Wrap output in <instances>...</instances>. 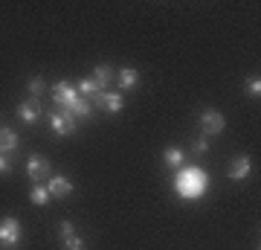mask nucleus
I'll use <instances>...</instances> for the list:
<instances>
[{
    "instance_id": "obj_1",
    "label": "nucleus",
    "mask_w": 261,
    "mask_h": 250,
    "mask_svg": "<svg viewBox=\"0 0 261 250\" xmlns=\"http://www.w3.org/2000/svg\"><path fill=\"white\" fill-rule=\"evenodd\" d=\"M53 96H56V102H58V111L70 113V117H90V113H93L90 99L79 96V90H75L70 82H58L56 87H53Z\"/></svg>"
},
{
    "instance_id": "obj_2",
    "label": "nucleus",
    "mask_w": 261,
    "mask_h": 250,
    "mask_svg": "<svg viewBox=\"0 0 261 250\" xmlns=\"http://www.w3.org/2000/svg\"><path fill=\"white\" fill-rule=\"evenodd\" d=\"M206 186H209V177H206L203 169H197V166H180L177 177H174V189H177V195L186 198V201L200 198V195L206 192Z\"/></svg>"
},
{
    "instance_id": "obj_3",
    "label": "nucleus",
    "mask_w": 261,
    "mask_h": 250,
    "mask_svg": "<svg viewBox=\"0 0 261 250\" xmlns=\"http://www.w3.org/2000/svg\"><path fill=\"white\" fill-rule=\"evenodd\" d=\"M18 241H20V221L15 215L0 218V244L3 247H18Z\"/></svg>"
},
{
    "instance_id": "obj_4",
    "label": "nucleus",
    "mask_w": 261,
    "mask_h": 250,
    "mask_svg": "<svg viewBox=\"0 0 261 250\" xmlns=\"http://www.w3.org/2000/svg\"><path fill=\"white\" fill-rule=\"evenodd\" d=\"M224 125H226V120H224V113L221 111H212V108H209V111L200 113V128H203V134H209V137L221 134Z\"/></svg>"
},
{
    "instance_id": "obj_5",
    "label": "nucleus",
    "mask_w": 261,
    "mask_h": 250,
    "mask_svg": "<svg viewBox=\"0 0 261 250\" xmlns=\"http://www.w3.org/2000/svg\"><path fill=\"white\" fill-rule=\"evenodd\" d=\"M27 175H29V180H35V184L49 180V160L41 157V154H32L29 163H27Z\"/></svg>"
},
{
    "instance_id": "obj_6",
    "label": "nucleus",
    "mask_w": 261,
    "mask_h": 250,
    "mask_svg": "<svg viewBox=\"0 0 261 250\" xmlns=\"http://www.w3.org/2000/svg\"><path fill=\"white\" fill-rule=\"evenodd\" d=\"M49 125H53V131H56L58 137L75 134V117H70V113H64V111H53L49 113Z\"/></svg>"
},
{
    "instance_id": "obj_7",
    "label": "nucleus",
    "mask_w": 261,
    "mask_h": 250,
    "mask_svg": "<svg viewBox=\"0 0 261 250\" xmlns=\"http://www.w3.org/2000/svg\"><path fill=\"white\" fill-rule=\"evenodd\" d=\"M47 192H49V198H67L73 192V180L64 175H53L47 180Z\"/></svg>"
},
{
    "instance_id": "obj_8",
    "label": "nucleus",
    "mask_w": 261,
    "mask_h": 250,
    "mask_svg": "<svg viewBox=\"0 0 261 250\" xmlns=\"http://www.w3.org/2000/svg\"><path fill=\"white\" fill-rule=\"evenodd\" d=\"M93 102H96V105H102L108 113H119V111H122V105H125L119 93H108V90H96V93H93Z\"/></svg>"
},
{
    "instance_id": "obj_9",
    "label": "nucleus",
    "mask_w": 261,
    "mask_h": 250,
    "mask_svg": "<svg viewBox=\"0 0 261 250\" xmlns=\"http://www.w3.org/2000/svg\"><path fill=\"white\" fill-rule=\"evenodd\" d=\"M44 113V105L38 102V99H29V102H20V108H18V117L23 122H35L38 117Z\"/></svg>"
},
{
    "instance_id": "obj_10",
    "label": "nucleus",
    "mask_w": 261,
    "mask_h": 250,
    "mask_svg": "<svg viewBox=\"0 0 261 250\" xmlns=\"http://www.w3.org/2000/svg\"><path fill=\"white\" fill-rule=\"evenodd\" d=\"M140 84V73L134 70V67H122L119 70V87L122 90H134Z\"/></svg>"
},
{
    "instance_id": "obj_11",
    "label": "nucleus",
    "mask_w": 261,
    "mask_h": 250,
    "mask_svg": "<svg viewBox=\"0 0 261 250\" xmlns=\"http://www.w3.org/2000/svg\"><path fill=\"white\" fill-rule=\"evenodd\" d=\"M247 175H250V157L241 154V157H235L232 169H229V177H232V180H244Z\"/></svg>"
},
{
    "instance_id": "obj_12",
    "label": "nucleus",
    "mask_w": 261,
    "mask_h": 250,
    "mask_svg": "<svg viewBox=\"0 0 261 250\" xmlns=\"http://www.w3.org/2000/svg\"><path fill=\"white\" fill-rule=\"evenodd\" d=\"M111 82H113V70L108 64H99L93 70V84L102 90V87H111Z\"/></svg>"
},
{
    "instance_id": "obj_13",
    "label": "nucleus",
    "mask_w": 261,
    "mask_h": 250,
    "mask_svg": "<svg viewBox=\"0 0 261 250\" xmlns=\"http://www.w3.org/2000/svg\"><path fill=\"white\" fill-rule=\"evenodd\" d=\"M18 148V134L12 128H0V154L3 151H15Z\"/></svg>"
},
{
    "instance_id": "obj_14",
    "label": "nucleus",
    "mask_w": 261,
    "mask_h": 250,
    "mask_svg": "<svg viewBox=\"0 0 261 250\" xmlns=\"http://www.w3.org/2000/svg\"><path fill=\"white\" fill-rule=\"evenodd\" d=\"M163 160H166V166H174V169H180L183 163H186V154H183V148L171 146V148H166V154H163Z\"/></svg>"
},
{
    "instance_id": "obj_15",
    "label": "nucleus",
    "mask_w": 261,
    "mask_h": 250,
    "mask_svg": "<svg viewBox=\"0 0 261 250\" xmlns=\"http://www.w3.org/2000/svg\"><path fill=\"white\" fill-rule=\"evenodd\" d=\"M29 198H32V204L35 207H44L49 201V192L44 184H32V189H29Z\"/></svg>"
},
{
    "instance_id": "obj_16",
    "label": "nucleus",
    "mask_w": 261,
    "mask_h": 250,
    "mask_svg": "<svg viewBox=\"0 0 261 250\" xmlns=\"http://www.w3.org/2000/svg\"><path fill=\"white\" fill-rule=\"evenodd\" d=\"M75 90H79V96H84V99H87V96H93V93L99 90V87H96V84H93V79H82V82H79V87H75Z\"/></svg>"
},
{
    "instance_id": "obj_17",
    "label": "nucleus",
    "mask_w": 261,
    "mask_h": 250,
    "mask_svg": "<svg viewBox=\"0 0 261 250\" xmlns=\"http://www.w3.org/2000/svg\"><path fill=\"white\" fill-rule=\"evenodd\" d=\"M61 241H64V244L75 241V230H73V224H70V221H64V224H61Z\"/></svg>"
},
{
    "instance_id": "obj_18",
    "label": "nucleus",
    "mask_w": 261,
    "mask_h": 250,
    "mask_svg": "<svg viewBox=\"0 0 261 250\" xmlns=\"http://www.w3.org/2000/svg\"><path fill=\"white\" fill-rule=\"evenodd\" d=\"M29 93H32V96H41V93H44V79H41V76H35V79H32V82H29Z\"/></svg>"
},
{
    "instance_id": "obj_19",
    "label": "nucleus",
    "mask_w": 261,
    "mask_h": 250,
    "mask_svg": "<svg viewBox=\"0 0 261 250\" xmlns=\"http://www.w3.org/2000/svg\"><path fill=\"white\" fill-rule=\"evenodd\" d=\"M261 93V82L258 79H247V96H258Z\"/></svg>"
},
{
    "instance_id": "obj_20",
    "label": "nucleus",
    "mask_w": 261,
    "mask_h": 250,
    "mask_svg": "<svg viewBox=\"0 0 261 250\" xmlns=\"http://www.w3.org/2000/svg\"><path fill=\"white\" fill-rule=\"evenodd\" d=\"M206 148H209V143H206V140H197L195 146H192V151H195V154H203Z\"/></svg>"
},
{
    "instance_id": "obj_21",
    "label": "nucleus",
    "mask_w": 261,
    "mask_h": 250,
    "mask_svg": "<svg viewBox=\"0 0 261 250\" xmlns=\"http://www.w3.org/2000/svg\"><path fill=\"white\" fill-rule=\"evenodd\" d=\"M3 172H9V160L0 154V175H3Z\"/></svg>"
},
{
    "instance_id": "obj_22",
    "label": "nucleus",
    "mask_w": 261,
    "mask_h": 250,
    "mask_svg": "<svg viewBox=\"0 0 261 250\" xmlns=\"http://www.w3.org/2000/svg\"><path fill=\"white\" fill-rule=\"evenodd\" d=\"M67 250H84V244L75 239V241H70V244H67Z\"/></svg>"
}]
</instances>
